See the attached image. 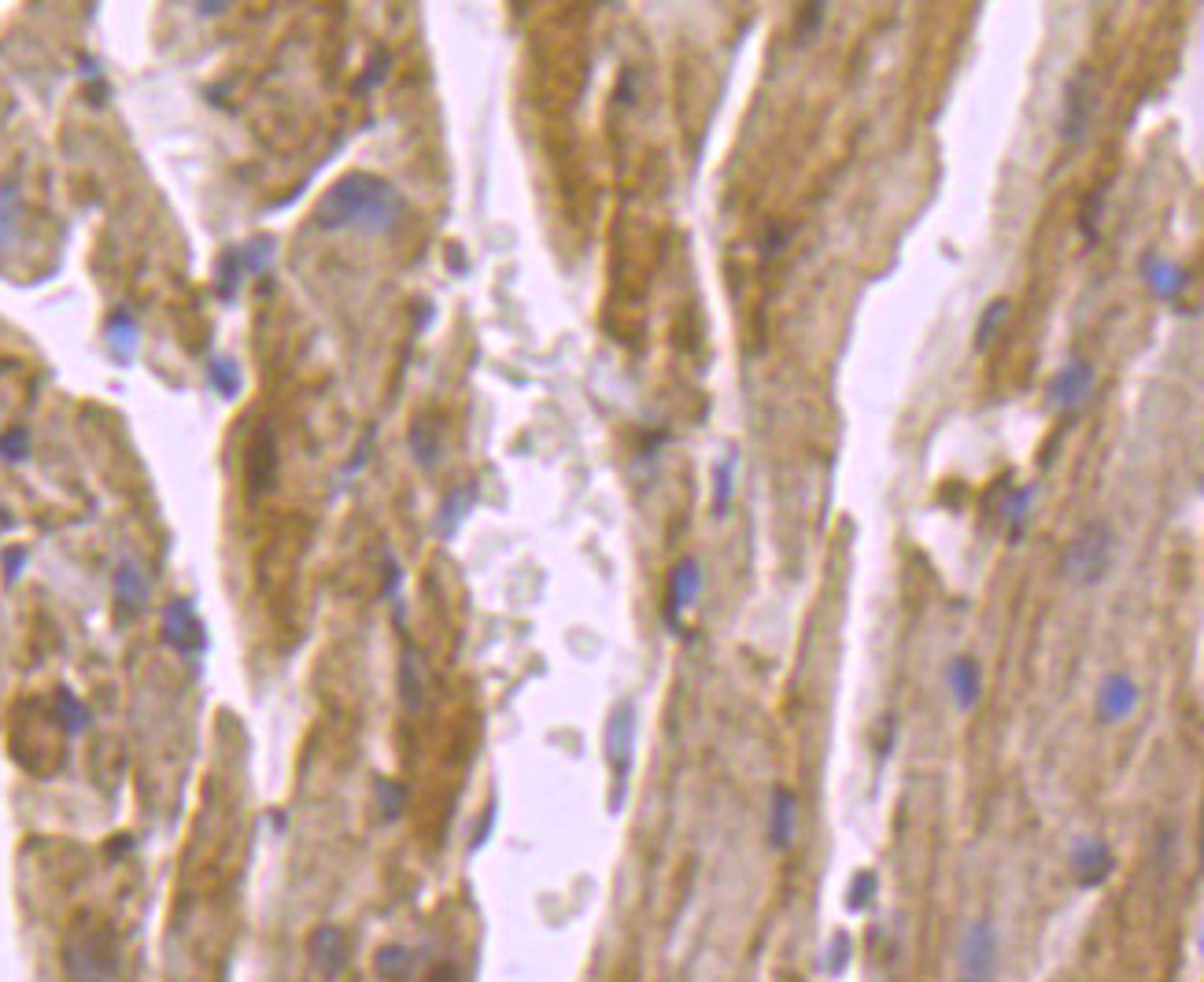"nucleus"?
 I'll return each mask as SVG.
<instances>
[{"label": "nucleus", "instance_id": "nucleus-1", "mask_svg": "<svg viewBox=\"0 0 1204 982\" xmlns=\"http://www.w3.org/2000/svg\"><path fill=\"white\" fill-rule=\"evenodd\" d=\"M403 215H407V200L392 181L355 171L329 185V193L314 207V226L326 233L359 229L370 237H384L403 222Z\"/></svg>", "mask_w": 1204, "mask_h": 982}, {"label": "nucleus", "instance_id": "nucleus-2", "mask_svg": "<svg viewBox=\"0 0 1204 982\" xmlns=\"http://www.w3.org/2000/svg\"><path fill=\"white\" fill-rule=\"evenodd\" d=\"M63 972L67 982H118L122 979V953L115 931L93 916H79L63 938Z\"/></svg>", "mask_w": 1204, "mask_h": 982}, {"label": "nucleus", "instance_id": "nucleus-3", "mask_svg": "<svg viewBox=\"0 0 1204 982\" xmlns=\"http://www.w3.org/2000/svg\"><path fill=\"white\" fill-rule=\"evenodd\" d=\"M1112 558H1116V532L1105 521H1090L1064 551V577L1075 587H1094L1109 577Z\"/></svg>", "mask_w": 1204, "mask_h": 982}, {"label": "nucleus", "instance_id": "nucleus-4", "mask_svg": "<svg viewBox=\"0 0 1204 982\" xmlns=\"http://www.w3.org/2000/svg\"><path fill=\"white\" fill-rule=\"evenodd\" d=\"M636 732H640L636 706L621 701L618 710L610 713V720H606V764L614 772V809H621V802H625V783L636 764Z\"/></svg>", "mask_w": 1204, "mask_h": 982}, {"label": "nucleus", "instance_id": "nucleus-5", "mask_svg": "<svg viewBox=\"0 0 1204 982\" xmlns=\"http://www.w3.org/2000/svg\"><path fill=\"white\" fill-rule=\"evenodd\" d=\"M961 975L957 982H994L998 975V928L990 920H972L961 935Z\"/></svg>", "mask_w": 1204, "mask_h": 982}, {"label": "nucleus", "instance_id": "nucleus-6", "mask_svg": "<svg viewBox=\"0 0 1204 982\" xmlns=\"http://www.w3.org/2000/svg\"><path fill=\"white\" fill-rule=\"evenodd\" d=\"M1068 872H1072L1079 890H1097L1116 872V853H1112V846L1101 834H1083L1068 850Z\"/></svg>", "mask_w": 1204, "mask_h": 982}, {"label": "nucleus", "instance_id": "nucleus-7", "mask_svg": "<svg viewBox=\"0 0 1204 982\" xmlns=\"http://www.w3.org/2000/svg\"><path fill=\"white\" fill-rule=\"evenodd\" d=\"M1094 122V67H1079L1064 89V118H1061V137L1068 144H1083Z\"/></svg>", "mask_w": 1204, "mask_h": 982}, {"label": "nucleus", "instance_id": "nucleus-8", "mask_svg": "<svg viewBox=\"0 0 1204 982\" xmlns=\"http://www.w3.org/2000/svg\"><path fill=\"white\" fill-rule=\"evenodd\" d=\"M698 592H703V565L695 558H681L669 573V587H665V624L669 631L681 635L684 628V613L698 602Z\"/></svg>", "mask_w": 1204, "mask_h": 982}, {"label": "nucleus", "instance_id": "nucleus-9", "mask_svg": "<svg viewBox=\"0 0 1204 982\" xmlns=\"http://www.w3.org/2000/svg\"><path fill=\"white\" fill-rule=\"evenodd\" d=\"M1138 706H1142V691H1138V684H1134L1127 672H1109V676L1097 684L1094 713L1101 724H1123V720H1131L1134 713H1138Z\"/></svg>", "mask_w": 1204, "mask_h": 982}, {"label": "nucleus", "instance_id": "nucleus-10", "mask_svg": "<svg viewBox=\"0 0 1204 982\" xmlns=\"http://www.w3.org/2000/svg\"><path fill=\"white\" fill-rule=\"evenodd\" d=\"M163 640H166V647L178 650V654H185V657L200 654V650L207 647L204 621H200V613H196L188 599H171V602H166V609H163Z\"/></svg>", "mask_w": 1204, "mask_h": 982}, {"label": "nucleus", "instance_id": "nucleus-11", "mask_svg": "<svg viewBox=\"0 0 1204 982\" xmlns=\"http://www.w3.org/2000/svg\"><path fill=\"white\" fill-rule=\"evenodd\" d=\"M270 255H274V241L270 237H263V241H248L241 244V248H229L226 255H222V266H219V296L233 299L237 289H241V281L248 277V273H259L266 263H270Z\"/></svg>", "mask_w": 1204, "mask_h": 982}, {"label": "nucleus", "instance_id": "nucleus-12", "mask_svg": "<svg viewBox=\"0 0 1204 982\" xmlns=\"http://www.w3.org/2000/svg\"><path fill=\"white\" fill-rule=\"evenodd\" d=\"M307 950H311V967L329 982L352 964V938H348L344 928H337V923L314 928L311 938H307Z\"/></svg>", "mask_w": 1204, "mask_h": 982}, {"label": "nucleus", "instance_id": "nucleus-13", "mask_svg": "<svg viewBox=\"0 0 1204 982\" xmlns=\"http://www.w3.org/2000/svg\"><path fill=\"white\" fill-rule=\"evenodd\" d=\"M1090 388H1094V366H1090L1087 359H1072L1064 362L1061 374L1049 381V406L1061 414H1072L1079 410L1083 403H1087Z\"/></svg>", "mask_w": 1204, "mask_h": 982}, {"label": "nucleus", "instance_id": "nucleus-14", "mask_svg": "<svg viewBox=\"0 0 1204 982\" xmlns=\"http://www.w3.org/2000/svg\"><path fill=\"white\" fill-rule=\"evenodd\" d=\"M946 691L957 713H972L983 698V669L972 654H954L946 662Z\"/></svg>", "mask_w": 1204, "mask_h": 982}, {"label": "nucleus", "instance_id": "nucleus-15", "mask_svg": "<svg viewBox=\"0 0 1204 982\" xmlns=\"http://www.w3.org/2000/svg\"><path fill=\"white\" fill-rule=\"evenodd\" d=\"M798 831V795L790 787H776L773 802H768V850L787 853L795 846Z\"/></svg>", "mask_w": 1204, "mask_h": 982}, {"label": "nucleus", "instance_id": "nucleus-16", "mask_svg": "<svg viewBox=\"0 0 1204 982\" xmlns=\"http://www.w3.org/2000/svg\"><path fill=\"white\" fill-rule=\"evenodd\" d=\"M277 476V440L270 425H259V432L251 437L248 447V484L251 495H263V491L274 488Z\"/></svg>", "mask_w": 1204, "mask_h": 982}, {"label": "nucleus", "instance_id": "nucleus-17", "mask_svg": "<svg viewBox=\"0 0 1204 982\" xmlns=\"http://www.w3.org/2000/svg\"><path fill=\"white\" fill-rule=\"evenodd\" d=\"M1142 277L1160 299H1175V296H1182V289H1186V270H1182L1179 263H1172V259L1153 255V251H1145L1142 255Z\"/></svg>", "mask_w": 1204, "mask_h": 982}, {"label": "nucleus", "instance_id": "nucleus-18", "mask_svg": "<svg viewBox=\"0 0 1204 982\" xmlns=\"http://www.w3.org/2000/svg\"><path fill=\"white\" fill-rule=\"evenodd\" d=\"M149 577H144V570L137 565L133 558H122L115 570V595L118 602H122L130 613H141L144 606H149Z\"/></svg>", "mask_w": 1204, "mask_h": 982}, {"label": "nucleus", "instance_id": "nucleus-19", "mask_svg": "<svg viewBox=\"0 0 1204 982\" xmlns=\"http://www.w3.org/2000/svg\"><path fill=\"white\" fill-rule=\"evenodd\" d=\"M425 662L422 654H418L415 647L403 650V657H399V698H403V706H407V713H418L425 706Z\"/></svg>", "mask_w": 1204, "mask_h": 982}, {"label": "nucleus", "instance_id": "nucleus-20", "mask_svg": "<svg viewBox=\"0 0 1204 982\" xmlns=\"http://www.w3.org/2000/svg\"><path fill=\"white\" fill-rule=\"evenodd\" d=\"M410 454L422 469H437L440 454H444V440H440V425L429 418H418L410 425Z\"/></svg>", "mask_w": 1204, "mask_h": 982}, {"label": "nucleus", "instance_id": "nucleus-21", "mask_svg": "<svg viewBox=\"0 0 1204 982\" xmlns=\"http://www.w3.org/2000/svg\"><path fill=\"white\" fill-rule=\"evenodd\" d=\"M473 499H477V484L454 488L451 495H447L444 507H440V514H437V532H440V536L451 539L454 532H459V525L466 521V514L473 510Z\"/></svg>", "mask_w": 1204, "mask_h": 982}, {"label": "nucleus", "instance_id": "nucleus-22", "mask_svg": "<svg viewBox=\"0 0 1204 982\" xmlns=\"http://www.w3.org/2000/svg\"><path fill=\"white\" fill-rule=\"evenodd\" d=\"M374 964H377V975H381V979H407L410 972H415V964H418V950H410V945H399V942H388V945H381V950H377V957H374Z\"/></svg>", "mask_w": 1204, "mask_h": 982}, {"label": "nucleus", "instance_id": "nucleus-23", "mask_svg": "<svg viewBox=\"0 0 1204 982\" xmlns=\"http://www.w3.org/2000/svg\"><path fill=\"white\" fill-rule=\"evenodd\" d=\"M735 473H739V451H728L724 459L713 466V514L717 517H724L728 507H732Z\"/></svg>", "mask_w": 1204, "mask_h": 982}, {"label": "nucleus", "instance_id": "nucleus-24", "mask_svg": "<svg viewBox=\"0 0 1204 982\" xmlns=\"http://www.w3.org/2000/svg\"><path fill=\"white\" fill-rule=\"evenodd\" d=\"M1034 495H1039V488H1034V484H1027V488L1009 491V499H1005V510H1001V517H1005V525H1009V539H1012V543H1020V536H1024L1027 517H1031V507H1034Z\"/></svg>", "mask_w": 1204, "mask_h": 982}, {"label": "nucleus", "instance_id": "nucleus-25", "mask_svg": "<svg viewBox=\"0 0 1204 982\" xmlns=\"http://www.w3.org/2000/svg\"><path fill=\"white\" fill-rule=\"evenodd\" d=\"M876 894H879V875L872 872V868H861V872H853L850 890H846V909L861 916V912H868L876 905Z\"/></svg>", "mask_w": 1204, "mask_h": 982}, {"label": "nucleus", "instance_id": "nucleus-26", "mask_svg": "<svg viewBox=\"0 0 1204 982\" xmlns=\"http://www.w3.org/2000/svg\"><path fill=\"white\" fill-rule=\"evenodd\" d=\"M108 343L118 359H130L137 351V321H133L130 311H115L108 321Z\"/></svg>", "mask_w": 1204, "mask_h": 982}, {"label": "nucleus", "instance_id": "nucleus-27", "mask_svg": "<svg viewBox=\"0 0 1204 982\" xmlns=\"http://www.w3.org/2000/svg\"><path fill=\"white\" fill-rule=\"evenodd\" d=\"M850 960H853V938H850V931H835V935H831V942L824 945L821 972L828 975V979H839V975H846Z\"/></svg>", "mask_w": 1204, "mask_h": 982}, {"label": "nucleus", "instance_id": "nucleus-28", "mask_svg": "<svg viewBox=\"0 0 1204 982\" xmlns=\"http://www.w3.org/2000/svg\"><path fill=\"white\" fill-rule=\"evenodd\" d=\"M1009 311H1012V304L1005 296H998V299H990V304H986V311L979 314V326H976V340H972V348L976 351H986L990 348V340L994 336H998V326L1005 318H1009Z\"/></svg>", "mask_w": 1204, "mask_h": 982}, {"label": "nucleus", "instance_id": "nucleus-29", "mask_svg": "<svg viewBox=\"0 0 1204 982\" xmlns=\"http://www.w3.org/2000/svg\"><path fill=\"white\" fill-rule=\"evenodd\" d=\"M407 798L410 790L399 780H377V805H381L384 824H396V820L407 812Z\"/></svg>", "mask_w": 1204, "mask_h": 982}, {"label": "nucleus", "instance_id": "nucleus-30", "mask_svg": "<svg viewBox=\"0 0 1204 982\" xmlns=\"http://www.w3.org/2000/svg\"><path fill=\"white\" fill-rule=\"evenodd\" d=\"M824 19H828V4H806V8H798V41H802V45L813 41Z\"/></svg>", "mask_w": 1204, "mask_h": 982}, {"label": "nucleus", "instance_id": "nucleus-31", "mask_svg": "<svg viewBox=\"0 0 1204 982\" xmlns=\"http://www.w3.org/2000/svg\"><path fill=\"white\" fill-rule=\"evenodd\" d=\"M211 377H215V388H219L226 399H233L237 392H241V370H237L229 359H215L211 362Z\"/></svg>", "mask_w": 1204, "mask_h": 982}, {"label": "nucleus", "instance_id": "nucleus-32", "mask_svg": "<svg viewBox=\"0 0 1204 982\" xmlns=\"http://www.w3.org/2000/svg\"><path fill=\"white\" fill-rule=\"evenodd\" d=\"M16 210H19V196L12 185H0V248L8 244L12 229H16Z\"/></svg>", "mask_w": 1204, "mask_h": 982}, {"label": "nucleus", "instance_id": "nucleus-33", "mask_svg": "<svg viewBox=\"0 0 1204 982\" xmlns=\"http://www.w3.org/2000/svg\"><path fill=\"white\" fill-rule=\"evenodd\" d=\"M60 713H63V724H67V732H82V728L89 724V713L86 706H82L74 694L60 691Z\"/></svg>", "mask_w": 1204, "mask_h": 982}, {"label": "nucleus", "instance_id": "nucleus-34", "mask_svg": "<svg viewBox=\"0 0 1204 982\" xmlns=\"http://www.w3.org/2000/svg\"><path fill=\"white\" fill-rule=\"evenodd\" d=\"M388 63H392V55L384 52V48H377V55L366 63V74H362V82H359V93H366V89L381 86V82L388 79Z\"/></svg>", "mask_w": 1204, "mask_h": 982}, {"label": "nucleus", "instance_id": "nucleus-35", "mask_svg": "<svg viewBox=\"0 0 1204 982\" xmlns=\"http://www.w3.org/2000/svg\"><path fill=\"white\" fill-rule=\"evenodd\" d=\"M0 454L4 459H26V432L12 429L8 437H0Z\"/></svg>", "mask_w": 1204, "mask_h": 982}, {"label": "nucleus", "instance_id": "nucleus-36", "mask_svg": "<svg viewBox=\"0 0 1204 982\" xmlns=\"http://www.w3.org/2000/svg\"><path fill=\"white\" fill-rule=\"evenodd\" d=\"M492 827H495V802L488 805L485 812H481V824H477V831H473V839H470V853H477L481 846H485L488 834H492Z\"/></svg>", "mask_w": 1204, "mask_h": 982}, {"label": "nucleus", "instance_id": "nucleus-37", "mask_svg": "<svg viewBox=\"0 0 1204 982\" xmlns=\"http://www.w3.org/2000/svg\"><path fill=\"white\" fill-rule=\"evenodd\" d=\"M787 241H790V229H787V226H773V229H768L765 248H761V251H765V259H776V255H780V251L787 248Z\"/></svg>", "mask_w": 1204, "mask_h": 982}, {"label": "nucleus", "instance_id": "nucleus-38", "mask_svg": "<svg viewBox=\"0 0 1204 982\" xmlns=\"http://www.w3.org/2000/svg\"><path fill=\"white\" fill-rule=\"evenodd\" d=\"M429 982H459V967H454L451 960H440V964L432 967Z\"/></svg>", "mask_w": 1204, "mask_h": 982}]
</instances>
